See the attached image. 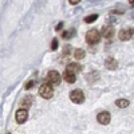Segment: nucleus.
Segmentation results:
<instances>
[{
	"mask_svg": "<svg viewBox=\"0 0 134 134\" xmlns=\"http://www.w3.org/2000/svg\"><path fill=\"white\" fill-rule=\"evenodd\" d=\"M39 95L44 99H51L54 97V88L50 83H43L39 87Z\"/></svg>",
	"mask_w": 134,
	"mask_h": 134,
	"instance_id": "f257e3e1",
	"label": "nucleus"
},
{
	"mask_svg": "<svg viewBox=\"0 0 134 134\" xmlns=\"http://www.w3.org/2000/svg\"><path fill=\"white\" fill-rule=\"evenodd\" d=\"M85 99H86L85 93H83L82 90H79V88H76V90H72V91L70 93V100H71V102H74V103H76V105L83 103V102H85Z\"/></svg>",
	"mask_w": 134,
	"mask_h": 134,
	"instance_id": "f03ea898",
	"label": "nucleus"
},
{
	"mask_svg": "<svg viewBox=\"0 0 134 134\" xmlns=\"http://www.w3.org/2000/svg\"><path fill=\"white\" fill-rule=\"evenodd\" d=\"M100 40V32L98 30H88L86 34V42L88 44H97Z\"/></svg>",
	"mask_w": 134,
	"mask_h": 134,
	"instance_id": "7ed1b4c3",
	"label": "nucleus"
},
{
	"mask_svg": "<svg viewBox=\"0 0 134 134\" xmlns=\"http://www.w3.org/2000/svg\"><path fill=\"white\" fill-rule=\"evenodd\" d=\"M62 81V76L58 71H55V70H51L48 74H47V83H50L51 86H58Z\"/></svg>",
	"mask_w": 134,
	"mask_h": 134,
	"instance_id": "20e7f679",
	"label": "nucleus"
},
{
	"mask_svg": "<svg viewBox=\"0 0 134 134\" xmlns=\"http://www.w3.org/2000/svg\"><path fill=\"white\" fill-rule=\"evenodd\" d=\"M97 121L100 125H109L111 121V115L109 111H100V113L97 115Z\"/></svg>",
	"mask_w": 134,
	"mask_h": 134,
	"instance_id": "39448f33",
	"label": "nucleus"
},
{
	"mask_svg": "<svg viewBox=\"0 0 134 134\" xmlns=\"http://www.w3.org/2000/svg\"><path fill=\"white\" fill-rule=\"evenodd\" d=\"M15 119L18 124H24V122L28 119V111L26 109H20L16 111V114H15Z\"/></svg>",
	"mask_w": 134,
	"mask_h": 134,
	"instance_id": "423d86ee",
	"label": "nucleus"
},
{
	"mask_svg": "<svg viewBox=\"0 0 134 134\" xmlns=\"http://www.w3.org/2000/svg\"><path fill=\"white\" fill-rule=\"evenodd\" d=\"M131 36H133V32H131L130 28H124V30H121L119 34H118V38H119L121 40H124V42L130 40Z\"/></svg>",
	"mask_w": 134,
	"mask_h": 134,
	"instance_id": "0eeeda50",
	"label": "nucleus"
},
{
	"mask_svg": "<svg viewBox=\"0 0 134 134\" xmlns=\"http://www.w3.org/2000/svg\"><path fill=\"white\" fill-rule=\"evenodd\" d=\"M100 35H102L105 39H111L114 36V28L111 26H106L102 28V32H100Z\"/></svg>",
	"mask_w": 134,
	"mask_h": 134,
	"instance_id": "6e6552de",
	"label": "nucleus"
},
{
	"mask_svg": "<svg viewBox=\"0 0 134 134\" xmlns=\"http://www.w3.org/2000/svg\"><path fill=\"white\" fill-rule=\"evenodd\" d=\"M62 78L67 82V83H74L75 81H76V75L74 74V72H71V71H69V70H66L64 72H63V75H62Z\"/></svg>",
	"mask_w": 134,
	"mask_h": 134,
	"instance_id": "1a4fd4ad",
	"label": "nucleus"
},
{
	"mask_svg": "<svg viewBox=\"0 0 134 134\" xmlns=\"http://www.w3.org/2000/svg\"><path fill=\"white\" fill-rule=\"evenodd\" d=\"M105 66H106V69H109V70H115L117 67H118V63H117L115 58L109 57V58L105 60Z\"/></svg>",
	"mask_w": 134,
	"mask_h": 134,
	"instance_id": "9d476101",
	"label": "nucleus"
},
{
	"mask_svg": "<svg viewBox=\"0 0 134 134\" xmlns=\"http://www.w3.org/2000/svg\"><path fill=\"white\" fill-rule=\"evenodd\" d=\"M66 70H69V71H71V72H74V74H78V72L82 71V66L78 64V63H75V62H72V63L67 64V69H66Z\"/></svg>",
	"mask_w": 134,
	"mask_h": 134,
	"instance_id": "9b49d317",
	"label": "nucleus"
},
{
	"mask_svg": "<svg viewBox=\"0 0 134 134\" xmlns=\"http://www.w3.org/2000/svg\"><path fill=\"white\" fill-rule=\"evenodd\" d=\"M85 55H86V52H85V50H82V48H76V50H74V58H75L76 60L83 59V58H85Z\"/></svg>",
	"mask_w": 134,
	"mask_h": 134,
	"instance_id": "f8f14e48",
	"label": "nucleus"
},
{
	"mask_svg": "<svg viewBox=\"0 0 134 134\" xmlns=\"http://www.w3.org/2000/svg\"><path fill=\"white\" fill-rule=\"evenodd\" d=\"M115 105H117V107H119V109H125V107L129 106V100H127V99H117V100H115Z\"/></svg>",
	"mask_w": 134,
	"mask_h": 134,
	"instance_id": "ddd939ff",
	"label": "nucleus"
},
{
	"mask_svg": "<svg viewBox=\"0 0 134 134\" xmlns=\"http://www.w3.org/2000/svg\"><path fill=\"white\" fill-rule=\"evenodd\" d=\"M97 19H98V14H93V15H88V16H86V18H85V21L90 24V23H94V21H95Z\"/></svg>",
	"mask_w": 134,
	"mask_h": 134,
	"instance_id": "4468645a",
	"label": "nucleus"
},
{
	"mask_svg": "<svg viewBox=\"0 0 134 134\" xmlns=\"http://www.w3.org/2000/svg\"><path fill=\"white\" fill-rule=\"evenodd\" d=\"M31 102H32V98H31V97H26V98L23 99V102H21V105H23L24 107H28V106L31 105Z\"/></svg>",
	"mask_w": 134,
	"mask_h": 134,
	"instance_id": "2eb2a0df",
	"label": "nucleus"
},
{
	"mask_svg": "<svg viewBox=\"0 0 134 134\" xmlns=\"http://www.w3.org/2000/svg\"><path fill=\"white\" fill-rule=\"evenodd\" d=\"M57 48H58V39H57V38H54V39H52V43H51V50L55 51Z\"/></svg>",
	"mask_w": 134,
	"mask_h": 134,
	"instance_id": "dca6fc26",
	"label": "nucleus"
},
{
	"mask_svg": "<svg viewBox=\"0 0 134 134\" xmlns=\"http://www.w3.org/2000/svg\"><path fill=\"white\" fill-rule=\"evenodd\" d=\"M74 35V31H69V32H63L62 34V38H64V39H69V38H71Z\"/></svg>",
	"mask_w": 134,
	"mask_h": 134,
	"instance_id": "f3484780",
	"label": "nucleus"
},
{
	"mask_svg": "<svg viewBox=\"0 0 134 134\" xmlns=\"http://www.w3.org/2000/svg\"><path fill=\"white\" fill-rule=\"evenodd\" d=\"M32 86H34V82H32V81H30V82H27V85L24 86V88H26V90H28V88H31Z\"/></svg>",
	"mask_w": 134,
	"mask_h": 134,
	"instance_id": "a211bd4d",
	"label": "nucleus"
},
{
	"mask_svg": "<svg viewBox=\"0 0 134 134\" xmlns=\"http://www.w3.org/2000/svg\"><path fill=\"white\" fill-rule=\"evenodd\" d=\"M63 28V21H60V23H58L57 24V27H55V30H57V31H60Z\"/></svg>",
	"mask_w": 134,
	"mask_h": 134,
	"instance_id": "6ab92c4d",
	"label": "nucleus"
},
{
	"mask_svg": "<svg viewBox=\"0 0 134 134\" xmlns=\"http://www.w3.org/2000/svg\"><path fill=\"white\" fill-rule=\"evenodd\" d=\"M69 2H70V4H72V5H75V4H78V3H79V2H81V0H69Z\"/></svg>",
	"mask_w": 134,
	"mask_h": 134,
	"instance_id": "aec40b11",
	"label": "nucleus"
},
{
	"mask_svg": "<svg viewBox=\"0 0 134 134\" xmlns=\"http://www.w3.org/2000/svg\"><path fill=\"white\" fill-rule=\"evenodd\" d=\"M129 3L130 4H134V0H129Z\"/></svg>",
	"mask_w": 134,
	"mask_h": 134,
	"instance_id": "412c9836",
	"label": "nucleus"
},
{
	"mask_svg": "<svg viewBox=\"0 0 134 134\" xmlns=\"http://www.w3.org/2000/svg\"><path fill=\"white\" fill-rule=\"evenodd\" d=\"M131 32H133V36H134V28H133V30H131Z\"/></svg>",
	"mask_w": 134,
	"mask_h": 134,
	"instance_id": "4be33fe9",
	"label": "nucleus"
}]
</instances>
